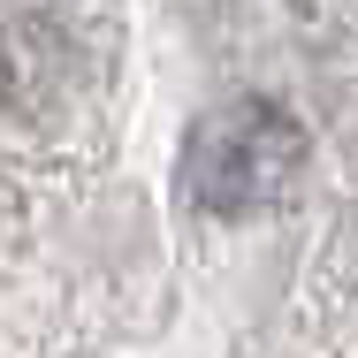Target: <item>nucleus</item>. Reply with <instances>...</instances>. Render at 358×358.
Returning a JSON list of instances; mask_svg holds the SVG:
<instances>
[{
	"label": "nucleus",
	"mask_w": 358,
	"mask_h": 358,
	"mask_svg": "<svg viewBox=\"0 0 358 358\" xmlns=\"http://www.w3.org/2000/svg\"><path fill=\"white\" fill-rule=\"evenodd\" d=\"M297 176H305V122L267 92L206 107L183 138V199L214 221L282 206L297 191Z\"/></svg>",
	"instance_id": "f257e3e1"
},
{
	"label": "nucleus",
	"mask_w": 358,
	"mask_h": 358,
	"mask_svg": "<svg viewBox=\"0 0 358 358\" xmlns=\"http://www.w3.org/2000/svg\"><path fill=\"white\" fill-rule=\"evenodd\" d=\"M297 8V23H313V31H358V0H289Z\"/></svg>",
	"instance_id": "f03ea898"
}]
</instances>
